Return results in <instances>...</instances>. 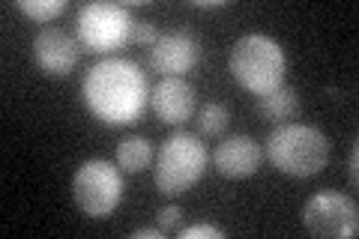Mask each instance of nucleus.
<instances>
[{
	"instance_id": "4",
	"label": "nucleus",
	"mask_w": 359,
	"mask_h": 239,
	"mask_svg": "<svg viewBox=\"0 0 359 239\" xmlns=\"http://www.w3.org/2000/svg\"><path fill=\"white\" fill-rule=\"evenodd\" d=\"M207 165H210V153L204 141L189 132H174L156 153L153 186L165 198H180L204 179Z\"/></svg>"
},
{
	"instance_id": "18",
	"label": "nucleus",
	"mask_w": 359,
	"mask_h": 239,
	"mask_svg": "<svg viewBox=\"0 0 359 239\" xmlns=\"http://www.w3.org/2000/svg\"><path fill=\"white\" fill-rule=\"evenodd\" d=\"M177 233H180V239H222L224 236L219 227H212V224H192V227L177 231Z\"/></svg>"
},
{
	"instance_id": "1",
	"label": "nucleus",
	"mask_w": 359,
	"mask_h": 239,
	"mask_svg": "<svg viewBox=\"0 0 359 239\" xmlns=\"http://www.w3.org/2000/svg\"><path fill=\"white\" fill-rule=\"evenodd\" d=\"M81 99L99 123L120 129L141 120L150 102V84L144 69L129 57H105L87 69Z\"/></svg>"
},
{
	"instance_id": "14",
	"label": "nucleus",
	"mask_w": 359,
	"mask_h": 239,
	"mask_svg": "<svg viewBox=\"0 0 359 239\" xmlns=\"http://www.w3.org/2000/svg\"><path fill=\"white\" fill-rule=\"evenodd\" d=\"M231 123V111L222 105V102H204V108L198 111V132L204 138H219L224 135Z\"/></svg>"
},
{
	"instance_id": "3",
	"label": "nucleus",
	"mask_w": 359,
	"mask_h": 239,
	"mask_svg": "<svg viewBox=\"0 0 359 239\" xmlns=\"http://www.w3.org/2000/svg\"><path fill=\"white\" fill-rule=\"evenodd\" d=\"M228 69L243 90L264 96L285 84L287 57H285V48L273 36H266V33H245V36L233 42Z\"/></svg>"
},
{
	"instance_id": "20",
	"label": "nucleus",
	"mask_w": 359,
	"mask_h": 239,
	"mask_svg": "<svg viewBox=\"0 0 359 239\" xmlns=\"http://www.w3.org/2000/svg\"><path fill=\"white\" fill-rule=\"evenodd\" d=\"M132 239H162V227H141L132 233Z\"/></svg>"
},
{
	"instance_id": "2",
	"label": "nucleus",
	"mask_w": 359,
	"mask_h": 239,
	"mask_svg": "<svg viewBox=\"0 0 359 239\" xmlns=\"http://www.w3.org/2000/svg\"><path fill=\"white\" fill-rule=\"evenodd\" d=\"M330 150L332 144L327 135L314 126H306V123L276 126L264 144V153L273 162V168L294 179H309L320 174L330 162Z\"/></svg>"
},
{
	"instance_id": "15",
	"label": "nucleus",
	"mask_w": 359,
	"mask_h": 239,
	"mask_svg": "<svg viewBox=\"0 0 359 239\" xmlns=\"http://www.w3.org/2000/svg\"><path fill=\"white\" fill-rule=\"evenodd\" d=\"M66 0H18V9L33 21H51L66 13Z\"/></svg>"
},
{
	"instance_id": "7",
	"label": "nucleus",
	"mask_w": 359,
	"mask_h": 239,
	"mask_svg": "<svg viewBox=\"0 0 359 239\" xmlns=\"http://www.w3.org/2000/svg\"><path fill=\"white\" fill-rule=\"evenodd\" d=\"M302 224L306 231L323 239H351L359 233V210L356 200L344 191H318L302 207Z\"/></svg>"
},
{
	"instance_id": "13",
	"label": "nucleus",
	"mask_w": 359,
	"mask_h": 239,
	"mask_svg": "<svg viewBox=\"0 0 359 239\" xmlns=\"http://www.w3.org/2000/svg\"><path fill=\"white\" fill-rule=\"evenodd\" d=\"M153 162V144L144 135H129L117 144V165L126 174H141Z\"/></svg>"
},
{
	"instance_id": "9",
	"label": "nucleus",
	"mask_w": 359,
	"mask_h": 239,
	"mask_svg": "<svg viewBox=\"0 0 359 239\" xmlns=\"http://www.w3.org/2000/svg\"><path fill=\"white\" fill-rule=\"evenodd\" d=\"M81 60V42L63 27H45L33 36V63L48 78H66Z\"/></svg>"
},
{
	"instance_id": "11",
	"label": "nucleus",
	"mask_w": 359,
	"mask_h": 239,
	"mask_svg": "<svg viewBox=\"0 0 359 239\" xmlns=\"http://www.w3.org/2000/svg\"><path fill=\"white\" fill-rule=\"evenodd\" d=\"M153 111L165 126H183L195 114V87L186 78H162L150 93Z\"/></svg>"
},
{
	"instance_id": "17",
	"label": "nucleus",
	"mask_w": 359,
	"mask_h": 239,
	"mask_svg": "<svg viewBox=\"0 0 359 239\" xmlns=\"http://www.w3.org/2000/svg\"><path fill=\"white\" fill-rule=\"evenodd\" d=\"M156 39H159V30H156L153 21H147V18H135V21H132V42H135V45L153 48Z\"/></svg>"
},
{
	"instance_id": "5",
	"label": "nucleus",
	"mask_w": 359,
	"mask_h": 239,
	"mask_svg": "<svg viewBox=\"0 0 359 239\" xmlns=\"http://www.w3.org/2000/svg\"><path fill=\"white\" fill-rule=\"evenodd\" d=\"M132 21L135 15L123 4L111 0H96L84 4L75 15L78 42L93 54H114L132 39Z\"/></svg>"
},
{
	"instance_id": "12",
	"label": "nucleus",
	"mask_w": 359,
	"mask_h": 239,
	"mask_svg": "<svg viewBox=\"0 0 359 239\" xmlns=\"http://www.w3.org/2000/svg\"><path fill=\"white\" fill-rule=\"evenodd\" d=\"M299 96L294 87L282 84L278 90H273V93H264L257 96V114H261V120L266 123H276V126H285L287 120H294L299 114Z\"/></svg>"
},
{
	"instance_id": "16",
	"label": "nucleus",
	"mask_w": 359,
	"mask_h": 239,
	"mask_svg": "<svg viewBox=\"0 0 359 239\" xmlns=\"http://www.w3.org/2000/svg\"><path fill=\"white\" fill-rule=\"evenodd\" d=\"M183 219H186V212L180 203H168V207H162L159 212H156V221H159L162 227V233H174L183 227Z\"/></svg>"
},
{
	"instance_id": "19",
	"label": "nucleus",
	"mask_w": 359,
	"mask_h": 239,
	"mask_svg": "<svg viewBox=\"0 0 359 239\" xmlns=\"http://www.w3.org/2000/svg\"><path fill=\"white\" fill-rule=\"evenodd\" d=\"M347 177H351V186H359V146H356V141L351 146V158H347Z\"/></svg>"
},
{
	"instance_id": "10",
	"label": "nucleus",
	"mask_w": 359,
	"mask_h": 239,
	"mask_svg": "<svg viewBox=\"0 0 359 239\" xmlns=\"http://www.w3.org/2000/svg\"><path fill=\"white\" fill-rule=\"evenodd\" d=\"M261 162H264V146L255 138H249V135L224 138L212 150V168L224 179H249L261 170Z\"/></svg>"
},
{
	"instance_id": "21",
	"label": "nucleus",
	"mask_w": 359,
	"mask_h": 239,
	"mask_svg": "<svg viewBox=\"0 0 359 239\" xmlns=\"http://www.w3.org/2000/svg\"><path fill=\"white\" fill-rule=\"evenodd\" d=\"M192 6L195 9H224L231 4H228V0H192Z\"/></svg>"
},
{
	"instance_id": "8",
	"label": "nucleus",
	"mask_w": 359,
	"mask_h": 239,
	"mask_svg": "<svg viewBox=\"0 0 359 239\" xmlns=\"http://www.w3.org/2000/svg\"><path fill=\"white\" fill-rule=\"evenodd\" d=\"M201 63V42L192 30H168L150 48V66L165 78H183Z\"/></svg>"
},
{
	"instance_id": "6",
	"label": "nucleus",
	"mask_w": 359,
	"mask_h": 239,
	"mask_svg": "<svg viewBox=\"0 0 359 239\" xmlns=\"http://www.w3.org/2000/svg\"><path fill=\"white\" fill-rule=\"evenodd\" d=\"M72 200L87 219H108L123 200V177L120 165L108 158H90L75 170Z\"/></svg>"
}]
</instances>
